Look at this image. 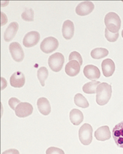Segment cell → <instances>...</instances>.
Listing matches in <instances>:
<instances>
[{
  "instance_id": "cell-22",
  "label": "cell",
  "mask_w": 123,
  "mask_h": 154,
  "mask_svg": "<svg viewBox=\"0 0 123 154\" xmlns=\"http://www.w3.org/2000/svg\"><path fill=\"white\" fill-rule=\"evenodd\" d=\"M74 103L78 107L82 108H87L89 107V103L86 98L81 94H76L74 96Z\"/></svg>"
},
{
  "instance_id": "cell-7",
  "label": "cell",
  "mask_w": 123,
  "mask_h": 154,
  "mask_svg": "<svg viewBox=\"0 0 123 154\" xmlns=\"http://www.w3.org/2000/svg\"><path fill=\"white\" fill-rule=\"evenodd\" d=\"M33 107L28 102H21L15 110V114L20 118H25L31 116L33 113Z\"/></svg>"
},
{
  "instance_id": "cell-26",
  "label": "cell",
  "mask_w": 123,
  "mask_h": 154,
  "mask_svg": "<svg viewBox=\"0 0 123 154\" xmlns=\"http://www.w3.org/2000/svg\"><path fill=\"white\" fill-rule=\"evenodd\" d=\"M72 60L77 61L80 65H82L83 63L82 56H81L80 54L78 53L77 51H73V52H71V54H70L69 61H72Z\"/></svg>"
},
{
  "instance_id": "cell-20",
  "label": "cell",
  "mask_w": 123,
  "mask_h": 154,
  "mask_svg": "<svg viewBox=\"0 0 123 154\" xmlns=\"http://www.w3.org/2000/svg\"><path fill=\"white\" fill-rule=\"evenodd\" d=\"M100 82L99 81H92L90 82H88L85 84L82 87L83 92L87 94H94L97 93V87L100 85Z\"/></svg>"
},
{
  "instance_id": "cell-23",
  "label": "cell",
  "mask_w": 123,
  "mask_h": 154,
  "mask_svg": "<svg viewBox=\"0 0 123 154\" xmlns=\"http://www.w3.org/2000/svg\"><path fill=\"white\" fill-rule=\"evenodd\" d=\"M48 70L45 67H42L38 70L37 71V77L39 79V82H40L41 85L42 87L45 86V82L47 79L48 77Z\"/></svg>"
},
{
  "instance_id": "cell-1",
  "label": "cell",
  "mask_w": 123,
  "mask_h": 154,
  "mask_svg": "<svg viewBox=\"0 0 123 154\" xmlns=\"http://www.w3.org/2000/svg\"><path fill=\"white\" fill-rule=\"evenodd\" d=\"M112 95V87L106 82L100 83L97 87L96 101L99 105L103 106L108 104Z\"/></svg>"
},
{
  "instance_id": "cell-3",
  "label": "cell",
  "mask_w": 123,
  "mask_h": 154,
  "mask_svg": "<svg viewBox=\"0 0 123 154\" xmlns=\"http://www.w3.org/2000/svg\"><path fill=\"white\" fill-rule=\"evenodd\" d=\"M93 128L91 125L85 123L79 128V141L84 145H89L92 142Z\"/></svg>"
},
{
  "instance_id": "cell-30",
  "label": "cell",
  "mask_w": 123,
  "mask_h": 154,
  "mask_svg": "<svg viewBox=\"0 0 123 154\" xmlns=\"http://www.w3.org/2000/svg\"><path fill=\"white\" fill-rule=\"evenodd\" d=\"M6 87H7V81H6L3 77H2V89L1 90H4Z\"/></svg>"
},
{
  "instance_id": "cell-17",
  "label": "cell",
  "mask_w": 123,
  "mask_h": 154,
  "mask_svg": "<svg viewBox=\"0 0 123 154\" xmlns=\"http://www.w3.org/2000/svg\"><path fill=\"white\" fill-rule=\"evenodd\" d=\"M37 107L40 113L44 116L49 115L51 112V107L50 102L48 100V99L45 97H41L38 99Z\"/></svg>"
},
{
  "instance_id": "cell-9",
  "label": "cell",
  "mask_w": 123,
  "mask_h": 154,
  "mask_svg": "<svg viewBox=\"0 0 123 154\" xmlns=\"http://www.w3.org/2000/svg\"><path fill=\"white\" fill-rule=\"evenodd\" d=\"M40 35L37 31H31L27 33L23 38V45L26 48H32L38 44Z\"/></svg>"
},
{
  "instance_id": "cell-12",
  "label": "cell",
  "mask_w": 123,
  "mask_h": 154,
  "mask_svg": "<svg viewBox=\"0 0 123 154\" xmlns=\"http://www.w3.org/2000/svg\"><path fill=\"white\" fill-rule=\"evenodd\" d=\"M11 85L16 88H20L24 86L25 83V75L20 71H17L13 73L10 78Z\"/></svg>"
},
{
  "instance_id": "cell-28",
  "label": "cell",
  "mask_w": 123,
  "mask_h": 154,
  "mask_svg": "<svg viewBox=\"0 0 123 154\" xmlns=\"http://www.w3.org/2000/svg\"><path fill=\"white\" fill-rule=\"evenodd\" d=\"M46 154H65V152L58 147H50L46 150Z\"/></svg>"
},
{
  "instance_id": "cell-6",
  "label": "cell",
  "mask_w": 123,
  "mask_h": 154,
  "mask_svg": "<svg viewBox=\"0 0 123 154\" xmlns=\"http://www.w3.org/2000/svg\"><path fill=\"white\" fill-rule=\"evenodd\" d=\"M9 51H10L11 57L15 62H22L24 57H25V54H24V51L20 43L17 42L11 43V45H9Z\"/></svg>"
},
{
  "instance_id": "cell-10",
  "label": "cell",
  "mask_w": 123,
  "mask_h": 154,
  "mask_svg": "<svg viewBox=\"0 0 123 154\" xmlns=\"http://www.w3.org/2000/svg\"><path fill=\"white\" fill-rule=\"evenodd\" d=\"M112 136L116 145L120 148H123V121L113 128Z\"/></svg>"
},
{
  "instance_id": "cell-19",
  "label": "cell",
  "mask_w": 123,
  "mask_h": 154,
  "mask_svg": "<svg viewBox=\"0 0 123 154\" xmlns=\"http://www.w3.org/2000/svg\"><path fill=\"white\" fill-rule=\"evenodd\" d=\"M69 118L72 124L74 125H79L82 122L84 116H83L82 111H80L78 109H73L70 112Z\"/></svg>"
},
{
  "instance_id": "cell-27",
  "label": "cell",
  "mask_w": 123,
  "mask_h": 154,
  "mask_svg": "<svg viewBox=\"0 0 123 154\" xmlns=\"http://www.w3.org/2000/svg\"><path fill=\"white\" fill-rule=\"evenodd\" d=\"M20 103H21V102H20V99H17V98H15V97L11 98L8 101L9 106H10L11 108L14 110H16V108H17V106H18V105H20Z\"/></svg>"
},
{
  "instance_id": "cell-13",
  "label": "cell",
  "mask_w": 123,
  "mask_h": 154,
  "mask_svg": "<svg viewBox=\"0 0 123 154\" xmlns=\"http://www.w3.org/2000/svg\"><path fill=\"white\" fill-rule=\"evenodd\" d=\"M94 136L97 140L102 141V142L110 139L111 137V134L109 127L105 125V126H102L99 128L95 131Z\"/></svg>"
},
{
  "instance_id": "cell-18",
  "label": "cell",
  "mask_w": 123,
  "mask_h": 154,
  "mask_svg": "<svg viewBox=\"0 0 123 154\" xmlns=\"http://www.w3.org/2000/svg\"><path fill=\"white\" fill-rule=\"evenodd\" d=\"M19 29V25L17 22H13L9 25L7 29L5 30L4 33V39L5 41L8 42H11L14 37H15L16 34H17V31Z\"/></svg>"
},
{
  "instance_id": "cell-8",
  "label": "cell",
  "mask_w": 123,
  "mask_h": 154,
  "mask_svg": "<svg viewBox=\"0 0 123 154\" xmlns=\"http://www.w3.org/2000/svg\"><path fill=\"white\" fill-rule=\"evenodd\" d=\"M94 5L92 2H82L76 6V13L77 15L81 16V17H85V16L90 14L94 11Z\"/></svg>"
},
{
  "instance_id": "cell-29",
  "label": "cell",
  "mask_w": 123,
  "mask_h": 154,
  "mask_svg": "<svg viewBox=\"0 0 123 154\" xmlns=\"http://www.w3.org/2000/svg\"><path fill=\"white\" fill-rule=\"evenodd\" d=\"M2 154H20V152L17 149H9L3 152Z\"/></svg>"
},
{
  "instance_id": "cell-4",
  "label": "cell",
  "mask_w": 123,
  "mask_h": 154,
  "mask_svg": "<svg viewBox=\"0 0 123 154\" xmlns=\"http://www.w3.org/2000/svg\"><path fill=\"white\" fill-rule=\"evenodd\" d=\"M65 57L61 53H56L50 56L48 59V65L52 71L60 72L63 67Z\"/></svg>"
},
{
  "instance_id": "cell-11",
  "label": "cell",
  "mask_w": 123,
  "mask_h": 154,
  "mask_svg": "<svg viewBox=\"0 0 123 154\" xmlns=\"http://www.w3.org/2000/svg\"><path fill=\"white\" fill-rule=\"evenodd\" d=\"M85 76L91 81H96L100 78L101 73L97 66L93 65H88L84 67L83 70Z\"/></svg>"
},
{
  "instance_id": "cell-21",
  "label": "cell",
  "mask_w": 123,
  "mask_h": 154,
  "mask_svg": "<svg viewBox=\"0 0 123 154\" xmlns=\"http://www.w3.org/2000/svg\"><path fill=\"white\" fill-rule=\"evenodd\" d=\"M109 52L106 48H97L92 50L91 52V56L94 59H101L105 58L108 55Z\"/></svg>"
},
{
  "instance_id": "cell-31",
  "label": "cell",
  "mask_w": 123,
  "mask_h": 154,
  "mask_svg": "<svg viewBox=\"0 0 123 154\" xmlns=\"http://www.w3.org/2000/svg\"><path fill=\"white\" fill-rule=\"evenodd\" d=\"M122 38H123V30H122Z\"/></svg>"
},
{
  "instance_id": "cell-2",
  "label": "cell",
  "mask_w": 123,
  "mask_h": 154,
  "mask_svg": "<svg viewBox=\"0 0 123 154\" xmlns=\"http://www.w3.org/2000/svg\"><path fill=\"white\" fill-rule=\"evenodd\" d=\"M105 25L106 28L111 33H119L121 28V19L116 13L109 12L105 15Z\"/></svg>"
},
{
  "instance_id": "cell-15",
  "label": "cell",
  "mask_w": 123,
  "mask_h": 154,
  "mask_svg": "<svg viewBox=\"0 0 123 154\" xmlns=\"http://www.w3.org/2000/svg\"><path fill=\"white\" fill-rule=\"evenodd\" d=\"M102 70L105 77H110L115 71V64L111 59H104L102 62Z\"/></svg>"
},
{
  "instance_id": "cell-25",
  "label": "cell",
  "mask_w": 123,
  "mask_h": 154,
  "mask_svg": "<svg viewBox=\"0 0 123 154\" xmlns=\"http://www.w3.org/2000/svg\"><path fill=\"white\" fill-rule=\"evenodd\" d=\"M105 36L106 39L108 40V42H116V40L118 39V38H119V33H111V32L109 31L108 29L105 28Z\"/></svg>"
},
{
  "instance_id": "cell-16",
  "label": "cell",
  "mask_w": 123,
  "mask_h": 154,
  "mask_svg": "<svg viewBox=\"0 0 123 154\" xmlns=\"http://www.w3.org/2000/svg\"><path fill=\"white\" fill-rule=\"evenodd\" d=\"M62 36L67 40H69L74 34V25L71 20H66L62 25Z\"/></svg>"
},
{
  "instance_id": "cell-5",
  "label": "cell",
  "mask_w": 123,
  "mask_h": 154,
  "mask_svg": "<svg viewBox=\"0 0 123 154\" xmlns=\"http://www.w3.org/2000/svg\"><path fill=\"white\" fill-rule=\"evenodd\" d=\"M59 47V42L56 38L49 36L45 38L41 42L40 49L45 54H51Z\"/></svg>"
},
{
  "instance_id": "cell-24",
  "label": "cell",
  "mask_w": 123,
  "mask_h": 154,
  "mask_svg": "<svg viewBox=\"0 0 123 154\" xmlns=\"http://www.w3.org/2000/svg\"><path fill=\"white\" fill-rule=\"evenodd\" d=\"M22 19L26 22H33L34 19V12L33 9H27L21 15Z\"/></svg>"
},
{
  "instance_id": "cell-14",
  "label": "cell",
  "mask_w": 123,
  "mask_h": 154,
  "mask_svg": "<svg viewBox=\"0 0 123 154\" xmlns=\"http://www.w3.org/2000/svg\"><path fill=\"white\" fill-rule=\"evenodd\" d=\"M81 65L76 60L69 61L68 64L65 65V73L68 76L73 77L79 74L80 71Z\"/></svg>"
}]
</instances>
